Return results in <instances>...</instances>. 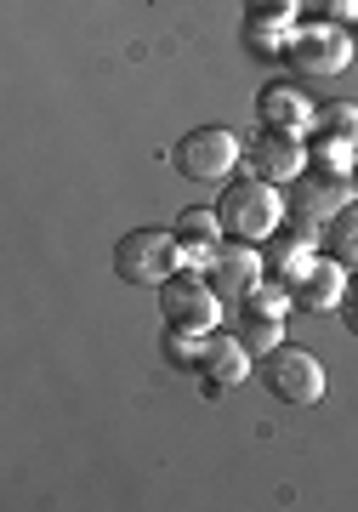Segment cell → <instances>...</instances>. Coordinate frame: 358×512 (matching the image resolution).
<instances>
[{"label": "cell", "mask_w": 358, "mask_h": 512, "mask_svg": "<svg viewBox=\"0 0 358 512\" xmlns=\"http://www.w3.org/2000/svg\"><path fill=\"white\" fill-rule=\"evenodd\" d=\"M285 57H290L296 74L324 80V74H341L347 63H353V35H341L336 23H307L302 35H290Z\"/></svg>", "instance_id": "obj_8"}, {"label": "cell", "mask_w": 358, "mask_h": 512, "mask_svg": "<svg viewBox=\"0 0 358 512\" xmlns=\"http://www.w3.org/2000/svg\"><path fill=\"white\" fill-rule=\"evenodd\" d=\"M296 6H302V0H245V12L262 18V23H290L296 18Z\"/></svg>", "instance_id": "obj_18"}, {"label": "cell", "mask_w": 358, "mask_h": 512, "mask_svg": "<svg viewBox=\"0 0 358 512\" xmlns=\"http://www.w3.org/2000/svg\"><path fill=\"white\" fill-rule=\"evenodd\" d=\"M279 29L285 23H262V18H245V40H251V52L256 57H279L290 46V40H279Z\"/></svg>", "instance_id": "obj_17"}, {"label": "cell", "mask_w": 358, "mask_h": 512, "mask_svg": "<svg viewBox=\"0 0 358 512\" xmlns=\"http://www.w3.org/2000/svg\"><path fill=\"white\" fill-rule=\"evenodd\" d=\"M239 160H245V148H239V137L228 126H199L171 148V165L188 183H228V171Z\"/></svg>", "instance_id": "obj_5"}, {"label": "cell", "mask_w": 358, "mask_h": 512, "mask_svg": "<svg viewBox=\"0 0 358 512\" xmlns=\"http://www.w3.org/2000/svg\"><path fill=\"white\" fill-rule=\"evenodd\" d=\"M171 234H177L182 256L205 268V262H211V251L222 245V234H228V228H222V217H216V211H205V205H194V211H182V217H177V228H171Z\"/></svg>", "instance_id": "obj_15"}, {"label": "cell", "mask_w": 358, "mask_h": 512, "mask_svg": "<svg viewBox=\"0 0 358 512\" xmlns=\"http://www.w3.org/2000/svg\"><path fill=\"white\" fill-rule=\"evenodd\" d=\"M262 382H268V393L279 404H290V410H307V404L324 399V365L313 359L307 348H279L262 353Z\"/></svg>", "instance_id": "obj_6"}, {"label": "cell", "mask_w": 358, "mask_h": 512, "mask_svg": "<svg viewBox=\"0 0 358 512\" xmlns=\"http://www.w3.org/2000/svg\"><path fill=\"white\" fill-rule=\"evenodd\" d=\"M194 370L205 376V393H228L251 376V348L239 342V336H222V330H205L199 336V353H194Z\"/></svg>", "instance_id": "obj_12"}, {"label": "cell", "mask_w": 358, "mask_h": 512, "mask_svg": "<svg viewBox=\"0 0 358 512\" xmlns=\"http://www.w3.org/2000/svg\"><path fill=\"white\" fill-rule=\"evenodd\" d=\"M160 308H165V330H188V336H205L222 319V296L211 291L205 274H177L160 285Z\"/></svg>", "instance_id": "obj_7"}, {"label": "cell", "mask_w": 358, "mask_h": 512, "mask_svg": "<svg viewBox=\"0 0 358 512\" xmlns=\"http://www.w3.org/2000/svg\"><path fill=\"white\" fill-rule=\"evenodd\" d=\"M307 165H313V148H307V137H296V131H273L262 126L251 143V171L262 177V183H296Z\"/></svg>", "instance_id": "obj_11"}, {"label": "cell", "mask_w": 358, "mask_h": 512, "mask_svg": "<svg viewBox=\"0 0 358 512\" xmlns=\"http://www.w3.org/2000/svg\"><path fill=\"white\" fill-rule=\"evenodd\" d=\"M313 137H307V148H313V160L324 165H341L347 154L358 148V109L353 103H319L313 109Z\"/></svg>", "instance_id": "obj_13"}, {"label": "cell", "mask_w": 358, "mask_h": 512, "mask_svg": "<svg viewBox=\"0 0 358 512\" xmlns=\"http://www.w3.org/2000/svg\"><path fill=\"white\" fill-rule=\"evenodd\" d=\"M216 217L228 228V239H251V245H268L279 217H285V194L262 177L251 183H228L222 188V200H216Z\"/></svg>", "instance_id": "obj_2"}, {"label": "cell", "mask_w": 358, "mask_h": 512, "mask_svg": "<svg viewBox=\"0 0 358 512\" xmlns=\"http://www.w3.org/2000/svg\"><path fill=\"white\" fill-rule=\"evenodd\" d=\"M262 251H256L251 239H228V245H216L211 262H205V279H211V291L222 302H245V296L262 285Z\"/></svg>", "instance_id": "obj_9"}, {"label": "cell", "mask_w": 358, "mask_h": 512, "mask_svg": "<svg viewBox=\"0 0 358 512\" xmlns=\"http://www.w3.org/2000/svg\"><path fill=\"white\" fill-rule=\"evenodd\" d=\"M313 109L319 103H307V92H296V86H268V92L256 97V120L273 131H296V137H307Z\"/></svg>", "instance_id": "obj_14"}, {"label": "cell", "mask_w": 358, "mask_h": 512, "mask_svg": "<svg viewBox=\"0 0 358 512\" xmlns=\"http://www.w3.org/2000/svg\"><path fill=\"white\" fill-rule=\"evenodd\" d=\"M285 308H290L285 285H268V291L256 285V291L239 302V330H233V336L251 348V359H262V353H273L279 342H285V319H279Z\"/></svg>", "instance_id": "obj_10"}, {"label": "cell", "mask_w": 358, "mask_h": 512, "mask_svg": "<svg viewBox=\"0 0 358 512\" xmlns=\"http://www.w3.org/2000/svg\"><path fill=\"white\" fill-rule=\"evenodd\" d=\"M353 194H358V160H353Z\"/></svg>", "instance_id": "obj_20"}, {"label": "cell", "mask_w": 358, "mask_h": 512, "mask_svg": "<svg viewBox=\"0 0 358 512\" xmlns=\"http://www.w3.org/2000/svg\"><path fill=\"white\" fill-rule=\"evenodd\" d=\"M341 205H353V171H341V165H324V160H313L290 183V200H285V211L296 222H307L313 234H319L324 222L336 217Z\"/></svg>", "instance_id": "obj_4"}, {"label": "cell", "mask_w": 358, "mask_h": 512, "mask_svg": "<svg viewBox=\"0 0 358 512\" xmlns=\"http://www.w3.org/2000/svg\"><path fill=\"white\" fill-rule=\"evenodd\" d=\"M319 239H324V256H330V262L358 268V205H341L336 217L319 228Z\"/></svg>", "instance_id": "obj_16"}, {"label": "cell", "mask_w": 358, "mask_h": 512, "mask_svg": "<svg viewBox=\"0 0 358 512\" xmlns=\"http://www.w3.org/2000/svg\"><path fill=\"white\" fill-rule=\"evenodd\" d=\"M273 279H279V285H285V296L296 302V308H307V313L341 308V291H347V268H341V262H330V256H313L307 245L279 251Z\"/></svg>", "instance_id": "obj_1"}, {"label": "cell", "mask_w": 358, "mask_h": 512, "mask_svg": "<svg viewBox=\"0 0 358 512\" xmlns=\"http://www.w3.org/2000/svg\"><path fill=\"white\" fill-rule=\"evenodd\" d=\"M341 302H347V330L358 336V279H353V291H341Z\"/></svg>", "instance_id": "obj_19"}, {"label": "cell", "mask_w": 358, "mask_h": 512, "mask_svg": "<svg viewBox=\"0 0 358 512\" xmlns=\"http://www.w3.org/2000/svg\"><path fill=\"white\" fill-rule=\"evenodd\" d=\"M182 245L177 234H165V228H131L120 245H114V274L126 279V285H154L160 291L165 279L182 274Z\"/></svg>", "instance_id": "obj_3"}]
</instances>
